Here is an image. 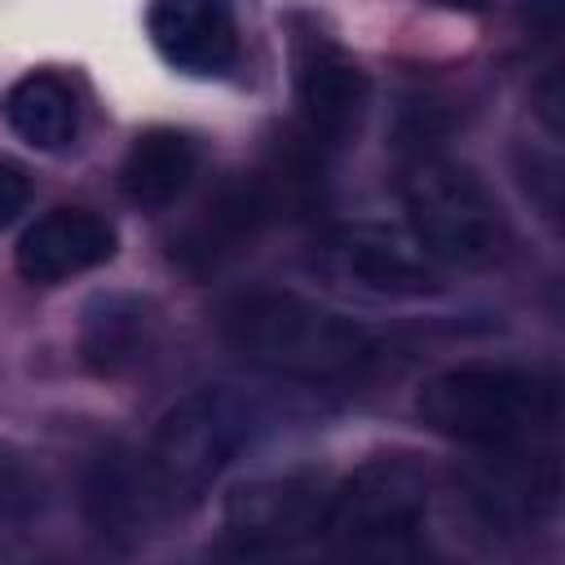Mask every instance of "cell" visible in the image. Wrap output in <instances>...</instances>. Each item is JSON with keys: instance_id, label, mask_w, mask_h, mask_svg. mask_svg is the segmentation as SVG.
<instances>
[{"instance_id": "30bf717a", "label": "cell", "mask_w": 565, "mask_h": 565, "mask_svg": "<svg viewBox=\"0 0 565 565\" xmlns=\"http://www.w3.org/2000/svg\"><path fill=\"white\" fill-rule=\"evenodd\" d=\"M335 269L375 296H428L441 287L437 260L393 225H344L327 243Z\"/></svg>"}, {"instance_id": "ba28073f", "label": "cell", "mask_w": 565, "mask_h": 565, "mask_svg": "<svg viewBox=\"0 0 565 565\" xmlns=\"http://www.w3.org/2000/svg\"><path fill=\"white\" fill-rule=\"evenodd\" d=\"M282 216V199L269 181V172H243L230 177L203 207L199 216L172 238V260L190 274H212L230 256H238L269 221Z\"/></svg>"}, {"instance_id": "7c38bea8", "label": "cell", "mask_w": 565, "mask_h": 565, "mask_svg": "<svg viewBox=\"0 0 565 565\" xmlns=\"http://www.w3.org/2000/svg\"><path fill=\"white\" fill-rule=\"evenodd\" d=\"M84 512L88 525L110 539V543H137L168 508L154 490L146 450H128V446H106L84 477Z\"/></svg>"}, {"instance_id": "9c48e42d", "label": "cell", "mask_w": 565, "mask_h": 565, "mask_svg": "<svg viewBox=\"0 0 565 565\" xmlns=\"http://www.w3.org/2000/svg\"><path fill=\"white\" fill-rule=\"evenodd\" d=\"M115 247H119V234L106 216H97L88 207H53L22 230V238L13 247V265L26 282L57 287L75 274L106 265L115 256Z\"/></svg>"}, {"instance_id": "9a60e30c", "label": "cell", "mask_w": 565, "mask_h": 565, "mask_svg": "<svg viewBox=\"0 0 565 565\" xmlns=\"http://www.w3.org/2000/svg\"><path fill=\"white\" fill-rule=\"evenodd\" d=\"M0 110H4V124L13 128V137L44 154L66 150L79 132V102H75L71 84L53 71H26L22 79H13Z\"/></svg>"}, {"instance_id": "8fae6325", "label": "cell", "mask_w": 565, "mask_h": 565, "mask_svg": "<svg viewBox=\"0 0 565 565\" xmlns=\"http://www.w3.org/2000/svg\"><path fill=\"white\" fill-rule=\"evenodd\" d=\"M146 31L154 53L185 75H225L238 57L230 0H150Z\"/></svg>"}, {"instance_id": "7a4b0ae2", "label": "cell", "mask_w": 565, "mask_h": 565, "mask_svg": "<svg viewBox=\"0 0 565 565\" xmlns=\"http://www.w3.org/2000/svg\"><path fill=\"white\" fill-rule=\"evenodd\" d=\"M415 411L433 433L463 446H534L561 424V384L539 366L463 362L428 375Z\"/></svg>"}, {"instance_id": "d6986e66", "label": "cell", "mask_w": 565, "mask_h": 565, "mask_svg": "<svg viewBox=\"0 0 565 565\" xmlns=\"http://www.w3.org/2000/svg\"><path fill=\"white\" fill-rule=\"evenodd\" d=\"M539 115L547 124V132H561V71H547V79L539 84Z\"/></svg>"}, {"instance_id": "ffe728a7", "label": "cell", "mask_w": 565, "mask_h": 565, "mask_svg": "<svg viewBox=\"0 0 565 565\" xmlns=\"http://www.w3.org/2000/svg\"><path fill=\"white\" fill-rule=\"evenodd\" d=\"M525 22H534L539 31H556L561 26V0H530L525 4Z\"/></svg>"}, {"instance_id": "ac0fdd59", "label": "cell", "mask_w": 565, "mask_h": 565, "mask_svg": "<svg viewBox=\"0 0 565 565\" xmlns=\"http://www.w3.org/2000/svg\"><path fill=\"white\" fill-rule=\"evenodd\" d=\"M26 203H31V177L18 163L0 159V230H9L26 212Z\"/></svg>"}, {"instance_id": "5bb4252c", "label": "cell", "mask_w": 565, "mask_h": 565, "mask_svg": "<svg viewBox=\"0 0 565 565\" xmlns=\"http://www.w3.org/2000/svg\"><path fill=\"white\" fill-rule=\"evenodd\" d=\"M194 172H199V141L190 132L146 128V132L132 137V146L124 154L119 185L137 207L159 212V207H172L185 194Z\"/></svg>"}, {"instance_id": "3957f363", "label": "cell", "mask_w": 565, "mask_h": 565, "mask_svg": "<svg viewBox=\"0 0 565 565\" xmlns=\"http://www.w3.org/2000/svg\"><path fill=\"white\" fill-rule=\"evenodd\" d=\"M269 428L265 406L243 393V388H225V384H207L185 393L154 428L146 463L154 477V490L163 499L168 512H185L194 508L216 477L260 441V433Z\"/></svg>"}, {"instance_id": "8992f818", "label": "cell", "mask_w": 565, "mask_h": 565, "mask_svg": "<svg viewBox=\"0 0 565 565\" xmlns=\"http://www.w3.org/2000/svg\"><path fill=\"white\" fill-rule=\"evenodd\" d=\"M331 477L313 468L243 481L225 499V530L247 552H278L322 534L331 508Z\"/></svg>"}, {"instance_id": "44dd1931", "label": "cell", "mask_w": 565, "mask_h": 565, "mask_svg": "<svg viewBox=\"0 0 565 565\" xmlns=\"http://www.w3.org/2000/svg\"><path fill=\"white\" fill-rule=\"evenodd\" d=\"M433 4H441V9H450V13H481L490 0H433Z\"/></svg>"}, {"instance_id": "5b68a950", "label": "cell", "mask_w": 565, "mask_h": 565, "mask_svg": "<svg viewBox=\"0 0 565 565\" xmlns=\"http://www.w3.org/2000/svg\"><path fill=\"white\" fill-rule=\"evenodd\" d=\"M428 499H433V481L424 463L406 455H380L353 468L331 490L322 534H331L340 547H353V552L397 547L424 530Z\"/></svg>"}, {"instance_id": "6da1fadb", "label": "cell", "mask_w": 565, "mask_h": 565, "mask_svg": "<svg viewBox=\"0 0 565 565\" xmlns=\"http://www.w3.org/2000/svg\"><path fill=\"white\" fill-rule=\"evenodd\" d=\"M221 340L256 371L296 384H344L375 362V335L296 291H247L221 309Z\"/></svg>"}, {"instance_id": "52a82bcc", "label": "cell", "mask_w": 565, "mask_h": 565, "mask_svg": "<svg viewBox=\"0 0 565 565\" xmlns=\"http://www.w3.org/2000/svg\"><path fill=\"white\" fill-rule=\"evenodd\" d=\"M296 106L305 137L318 150H340L366 119L371 79L340 44L327 35H305L296 49Z\"/></svg>"}, {"instance_id": "4fadbf2b", "label": "cell", "mask_w": 565, "mask_h": 565, "mask_svg": "<svg viewBox=\"0 0 565 565\" xmlns=\"http://www.w3.org/2000/svg\"><path fill=\"white\" fill-rule=\"evenodd\" d=\"M79 358L93 375H124L154 344V309L128 291H102L79 313Z\"/></svg>"}, {"instance_id": "277c9868", "label": "cell", "mask_w": 565, "mask_h": 565, "mask_svg": "<svg viewBox=\"0 0 565 565\" xmlns=\"http://www.w3.org/2000/svg\"><path fill=\"white\" fill-rule=\"evenodd\" d=\"M402 203L411 238L437 265L486 269L508 247V216L468 163L419 154L402 181Z\"/></svg>"}, {"instance_id": "2e32d148", "label": "cell", "mask_w": 565, "mask_h": 565, "mask_svg": "<svg viewBox=\"0 0 565 565\" xmlns=\"http://www.w3.org/2000/svg\"><path fill=\"white\" fill-rule=\"evenodd\" d=\"M44 503H49V486L31 463V455L0 441V521H18V525L35 521Z\"/></svg>"}, {"instance_id": "e0dca14e", "label": "cell", "mask_w": 565, "mask_h": 565, "mask_svg": "<svg viewBox=\"0 0 565 565\" xmlns=\"http://www.w3.org/2000/svg\"><path fill=\"white\" fill-rule=\"evenodd\" d=\"M516 172H521V190L539 203V212L547 221H561V163L552 150H521L516 154Z\"/></svg>"}]
</instances>
